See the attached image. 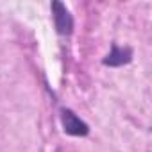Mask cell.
Segmentation results:
<instances>
[{"label": "cell", "instance_id": "obj_3", "mask_svg": "<svg viewBox=\"0 0 152 152\" xmlns=\"http://www.w3.org/2000/svg\"><path fill=\"white\" fill-rule=\"evenodd\" d=\"M132 59V50L131 48H122L118 45H113L111 52L104 57V64L106 66H122V64H127L129 61Z\"/></svg>", "mask_w": 152, "mask_h": 152}, {"label": "cell", "instance_id": "obj_2", "mask_svg": "<svg viewBox=\"0 0 152 152\" xmlns=\"http://www.w3.org/2000/svg\"><path fill=\"white\" fill-rule=\"evenodd\" d=\"M52 15H54V23H56L57 32L64 34V36L72 34V31H73V18L68 13L66 6L57 2V0H54L52 2Z\"/></svg>", "mask_w": 152, "mask_h": 152}, {"label": "cell", "instance_id": "obj_1", "mask_svg": "<svg viewBox=\"0 0 152 152\" xmlns=\"http://www.w3.org/2000/svg\"><path fill=\"white\" fill-rule=\"evenodd\" d=\"M61 122H63V129L66 134L70 136H86L90 132V127L86 122H83L77 115L70 109H63L61 111Z\"/></svg>", "mask_w": 152, "mask_h": 152}]
</instances>
